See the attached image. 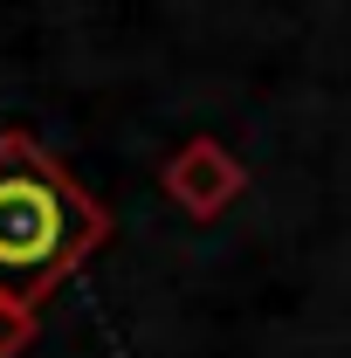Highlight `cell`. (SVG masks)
<instances>
[{"label":"cell","instance_id":"cell-1","mask_svg":"<svg viewBox=\"0 0 351 358\" xmlns=\"http://www.w3.org/2000/svg\"><path fill=\"white\" fill-rule=\"evenodd\" d=\"M103 200H89L28 131H0V358L35 338V303L103 248Z\"/></svg>","mask_w":351,"mask_h":358},{"label":"cell","instance_id":"cell-2","mask_svg":"<svg viewBox=\"0 0 351 358\" xmlns=\"http://www.w3.org/2000/svg\"><path fill=\"white\" fill-rule=\"evenodd\" d=\"M166 193H173L193 221H207V214H220V207L241 193V166L220 152L214 138H193L173 166H166Z\"/></svg>","mask_w":351,"mask_h":358}]
</instances>
